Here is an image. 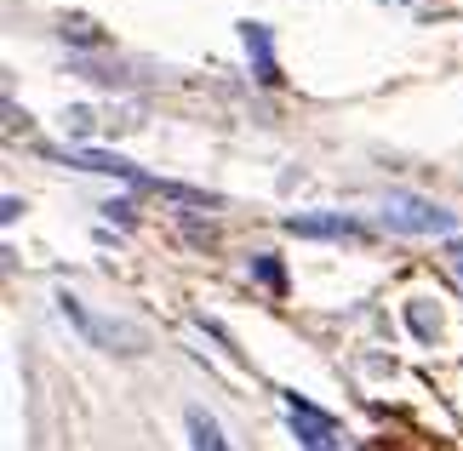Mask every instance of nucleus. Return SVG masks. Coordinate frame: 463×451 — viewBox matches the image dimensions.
<instances>
[{
	"mask_svg": "<svg viewBox=\"0 0 463 451\" xmlns=\"http://www.w3.org/2000/svg\"><path fill=\"white\" fill-rule=\"evenodd\" d=\"M383 229L395 234H452V211L435 201H418V194H395L383 206Z\"/></svg>",
	"mask_w": 463,
	"mask_h": 451,
	"instance_id": "1",
	"label": "nucleus"
},
{
	"mask_svg": "<svg viewBox=\"0 0 463 451\" xmlns=\"http://www.w3.org/2000/svg\"><path fill=\"white\" fill-rule=\"evenodd\" d=\"M287 418L298 428V440H304V451H337V423L326 418V411H315L309 400L287 394Z\"/></svg>",
	"mask_w": 463,
	"mask_h": 451,
	"instance_id": "2",
	"label": "nucleus"
},
{
	"mask_svg": "<svg viewBox=\"0 0 463 451\" xmlns=\"http://www.w3.org/2000/svg\"><path fill=\"white\" fill-rule=\"evenodd\" d=\"M292 234H309V240H344V234H361V223H349L344 211L337 218H287Z\"/></svg>",
	"mask_w": 463,
	"mask_h": 451,
	"instance_id": "3",
	"label": "nucleus"
},
{
	"mask_svg": "<svg viewBox=\"0 0 463 451\" xmlns=\"http://www.w3.org/2000/svg\"><path fill=\"white\" fill-rule=\"evenodd\" d=\"M189 440H194V451H229V440H223V428L206 418L201 406L189 411Z\"/></svg>",
	"mask_w": 463,
	"mask_h": 451,
	"instance_id": "4",
	"label": "nucleus"
},
{
	"mask_svg": "<svg viewBox=\"0 0 463 451\" xmlns=\"http://www.w3.org/2000/svg\"><path fill=\"white\" fill-rule=\"evenodd\" d=\"M246 46H252V58H258V80H275V58H269V34H263V23H246Z\"/></svg>",
	"mask_w": 463,
	"mask_h": 451,
	"instance_id": "5",
	"label": "nucleus"
},
{
	"mask_svg": "<svg viewBox=\"0 0 463 451\" xmlns=\"http://www.w3.org/2000/svg\"><path fill=\"white\" fill-rule=\"evenodd\" d=\"M406 320H412V332H418L423 343H430V337H435V326H430V315H423V309H418V303H412V309H406Z\"/></svg>",
	"mask_w": 463,
	"mask_h": 451,
	"instance_id": "6",
	"label": "nucleus"
},
{
	"mask_svg": "<svg viewBox=\"0 0 463 451\" xmlns=\"http://www.w3.org/2000/svg\"><path fill=\"white\" fill-rule=\"evenodd\" d=\"M69 132L86 137V132H92V115H86V109H69Z\"/></svg>",
	"mask_w": 463,
	"mask_h": 451,
	"instance_id": "7",
	"label": "nucleus"
},
{
	"mask_svg": "<svg viewBox=\"0 0 463 451\" xmlns=\"http://www.w3.org/2000/svg\"><path fill=\"white\" fill-rule=\"evenodd\" d=\"M258 280H269V286H280V268H275L269 258H258Z\"/></svg>",
	"mask_w": 463,
	"mask_h": 451,
	"instance_id": "8",
	"label": "nucleus"
},
{
	"mask_svg": "<svg viewBox=\"0 0 463 451\" xmlns=\"http://www.w3.org/2000/svg\"><path fill=\"white\" fill-rule=\"evenodd\" d=\"M452 268L463 275V240H452Z\"/></svg>",
	"mask_w": 463,
	"mask_h": 451,
	"instance_id": "9",
	"label": "nucleus"
}]
</instances>
